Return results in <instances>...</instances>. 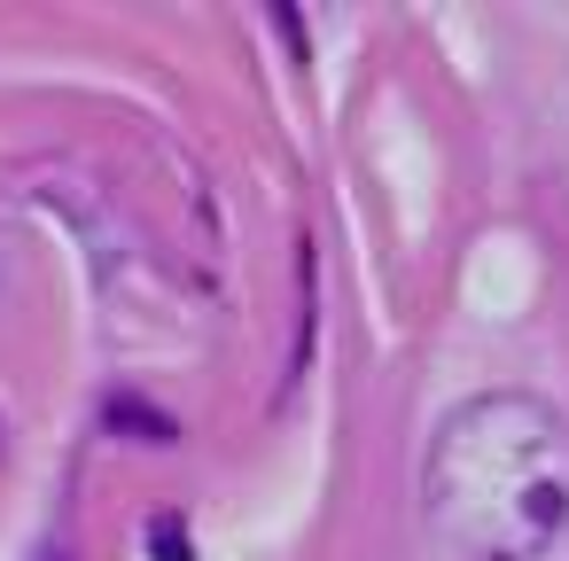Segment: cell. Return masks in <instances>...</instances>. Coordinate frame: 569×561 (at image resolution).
<instances>
[{"label": "cell", "mask_w": 569, "mask_h": 561, "mask_svg": "<svg viewBox=\"0 0 569 561\" xmlns=\"http://www.w3.org/2000/svg\"><path fill=\"white\" fill-rule=\"evenodd\" d=\"M429 561H569V413L530 390L452 405L421 452Z\"/></svg>", "instance_id": "cell-1"}]
</instances>
